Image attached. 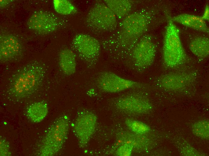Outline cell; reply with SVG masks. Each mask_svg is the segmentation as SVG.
<instances>
[{
    "label": "cell",
    "instance_id": "15",
    "mask_svg": "<svg viewBox=\"0 0 209 156\" xmlns=\"http://www.w3.org/2000/svg\"><path fill=\"white\" fill-rule=\"evenodd\" d=\"M59 62L60 68L65 74L69 76L75 73L76 58L72 50L68 48L62 49L59 54Z\"/></svg>",
    "mask_w": 209,
    "mask_h": 156
},
{
    "label": "cell",
    "instance_id": "19",
    "mask_svg": "<svg viewBox=\"0 0 209 156\" xmlns=\"http://www.w3.org/2000/svg\"><path fill=\"white\" fill-rule=\"evenodd\" d=\"M54 8L58 14L70 15L77 13L76 7L70 1L66 0H54L53 1Z\"/></svg>",
    "mask_w": 209,
    "mask_h": 156
},
{
    "label": "cell",
    "instance_id": "16",
    "mask_svg": "<svg viewBox=\"0 0 209 156\" xmlns=\"http://www.w3.org/2000/svg\"><path fill=\"white\" fill-rule=\"evenodd\" d=\"M104 2L109 8L117 19H123L130 13L132 2L129 0H104Z\"/></svg>",
    "mask_w": 209,
    "mask_h": 156
},
{
    "label": "cell",
    "instance_id": "12",
    "mask_svg": "<svg viewBox=\"0 0 209 156\" xmlns=\"http://www.w3.org/2000/svg\"><path fill=\"white\" fill-rule=\"evenodd\" d=\"M23 51V44L17 37L10 33H3L0 34L1 63L17 60L22 57Z\"/></svg>",
    "mask_w": 209,
    "mask_h": 156
},
{
    "label": "cell",
    "instance_id": "3",
    "mask_svg": "<svg viewBox=\"0 0 209 156\" xmlns=\"http://www.w3.org/2000/svg\"><path fill=\"white\" fill-rule=\"evenodd\" d=\"M69 120L66 116L57 118L50 126L42 140L40 155L53 156L62 148L68 136Z\"/></svg>",
    "mask_w": 209,
    "mask_h": 156
},
{
    "label": "cell",
    "instance_id": "20",
    "mask_svg": "<svg viewBox=\"0 0 209 156\" xmlns=\"http://www.w3.org/2000/svg\"><path fill=\"white\" fill-rule=\"evenodd\" d=\"M192 131L195 136L203 139H208L209 137V122L204 119L195 123L192 126Z\"/></svg>",
    "mask_w": 209,
    "mask_h": 156
},
{
    "label": "cell",
    "instance_id": "2",
    "mask_svg": "<svg viewBox=\"0 0 209 156\" xmlns=\"http://www.w3.org/2000/svg\"><path fill=\"white\" fill-rule=\"evenodd\" d=\"M122 20L119 25V41L124 46L135 45L147 30L149 15L143 12H136L130 13Z\"/></svg>",
    "mask_w": 209,
    "mask_h": 156
},
{
    "label": "cell",
    "instance_id": "8",
    "mask_svg": "<svg viewBox=\"0 0 209 156\" xmlns=\"http://www.w3.org/2000/svg\"><path fill=\"white\" fill-rule=\"evenodd\" d=\"M156 54V48L152 38L144 36L137 42L132 50V57L137 70L143 71L153 63Z\"/></svg>",
    "mask_w": 209,
    "mask_h": 156
},
{
    "label": "cell",
    "instance_id": "5",
    "mask_svg": "<svg viewBox=\"0 0 209 156\" xmlns=\"http://www.w3.org/2000/svg\"><path fill=\"white\" fill-rule=\"evenodd\" d=\"M85 23L89 29L100 32L112 31L117 25V17L104 2L96 3L91 8Z\"/></svg>",
    "mask_w": 209,
    "mask_h": 156
},
{
    "label": "cell",
    "instance_id": "22",
    "mask_svg": "<svg viewBox=\"0 0 209 156\" xmlns=\"http://www.w3.org/2000/svg\"><path fill=\"white\" fill-rule=\"evenodd\" d=\"M133 148V146L130 144H122L117 148L116 154L119 156H130L131 155Z\"/></svg>",
    "mask_w": 209,
    "mask_h": 156
},
{
    "label": "cell",
    "instance_id": "14",
    "mask_svg": "<svg viewBox=\"0 0 209 156\" xmlns=\"http://www.w3.org/2000/svg\"><path fill=\"white\" fill-rule=\"evenodd\" d=\"M171 18L174 22H177L188 28L204 33H209V28L206 21L201 16L188 14H182Z\"/></svg>",
    "mask_w": 209,
    "mask_h": 156
},
{
    "label": "cell",
    "instance_id": "18",
    "mask_svg": "<svg viewBox=\"0 0 209 156\" xmlns=\"http://www.w3.org/2000/svg\"><path fill=\"white\" fill-rule=\"evenodd\" d=\"M48 112V106L45 103L39 102L30 105L26 110V116L32 122H41L47 116Z\"/></svg>",
    "mask_w": 209,
    "mask_h": 156
},
{
    "label": "cell",
    "instance_id": "11",
    "mask_svg": "<svg viewBox=\"0 0 209 156\" xmlns=\"http://www.w3.org/2000/svg\"><path fill=\"white\" fill-rule=\"evenodd\" d=\"M96 83L100 90L110 93H118L141 86L139 82L109 71L101 72L97 77Z\"/></svg>",
    "mask_w": 209,
    "mask_h": 156
},
{
    "label": "cell",
    "instance_id": "10",
    "mask_svg": "<svg viewBox=\"0 0 209 156\" xmlns=\"http://www.w3.org/2000/svg\"><path fill=\"white\" fill-rule=\"evenodd\" d=\"M60 24V20L56 15L44 10L34 12L26 22L29 29L41 35L48 34L56 31Z\"/></svg>",
    "mask_w": 209,
    "mask_h": 156
},
{
    "label": "cell",
    "instance_id": "24",
    "mask_svg": "<svg viewBox=\"0 0 209 156\" xmlns=\"http://www.w3.org/2000/svg\"><path fill=\"white\" fill-rule=\"evenodd\" d=\"M202 18L205 21L209 20V5H206L204 8L202 15L201 16Z\"/></svg>",
    "mask_w": 209,
    "mask_h": 156
},
{
    "label": "cell",
    "instance_id": "9",
    "mask_svg": "<svg viewBox=\"0 0 209 156\" xmlns=\"http://www.w3.org/2000/svg\"><path fill=\"white\" fill-rule=\"evenodd\" d=\"M114 106L120 112L134 115L147 113L153 108L152 104L147 98L137 94L120 96L115 100Z\"/></svg>",
    "mask_w": 209,
    "mask_h": 156
},
{
    "label": "cell",
    "instance_id": "23",
    "mask_svg": "<svg viewBox=\"0 0 209 156\" xmlns=\"http://www.w3.org/2000/svg\"><path fill=\"white\" fill-rule=\"evenodd\" d=\"M0 156H10L11 152L8 142L2 136H0Z\"/></svg>",
    "mask_w": 209,
    "mask_h": 156
},
{
    "label": "cell",
    "instance_id": "13",
    "mask_svg": "<svg viewBox=\"0 0 209 156\" xmlns=\"http://www.w3.org/2000/svg\"><path fill=\"white\" fill-rule=\"evenodd\" d=\"M193 73H174L164 74L158 77L155 83L161 87L169 90L183 89L193 82Z\"/></svg>",
    "mask_w": 209,
    "mask_h": 156
},
{
    "label": "cell",
    "instance_id": "25",
    "mask_svg": "<svg viewBox=\"0 0 209 156\" xmlns=\"http://www.w3.org/2000/svg\"><path fill=\"white\" fill-rule=\"evenodd\" d=\"M0 8H2L8 6L13 2L12 0H0Z\"/></svg>",
    "mask_w": 209,
    "mask_h": 156
},
{
    "label": "cell",
    "instance_id": "7",
    "mask_svg": "<svg viewBox=\"0 0 209 156\" xmlns=\"http://www.w3.org/2000/svg\"><path fill=\"white\" fill-rule=\"evenodd\" d=\"M97 117L92 112L83 110L77 114L73 126V131L80 147H85L95 130Z\"/></svg>",
    "mask_w": 209,
    "mask_h": 156
},
{
    "label": "cell",
    "instance_id": "21",
    "mask_svg": "<svg viewBox=\"0 0 209 156\" xmlns=\"http://www.w3.org/2000/svg\"><path fill=\"white\" fill-rule=\"evenodd\" d=\"M125 123L130 130L137 134H143L150 130L148 125L140 121L127 118L125 120Z\"/></svg>",
    "mask_w": 209,
    "mask_h": 156
},
{
    "label": "cell",
    "instance_id": "6",
    "mask_svg": "<svg viewBox=\"0 0 209 156\" xmlns=\"http://www.w3.org/2000/svg\"><path fill=\"white\" fill-rule=\"evenodd\" d=\"M71 46L72 50L88 66H92L99 57L101 46L95 38L88 34H79L73 38Z\"/></svg>",
    "mask_w": 209,
    "mask_h": 156
},
{
    "label": "cell",
    "instance_id": "4",
    "mask_svg": "<svg viewBox=\"0 0 209 156\" xmlns=\"http://www.w3.org/2000/svg\"><path fill=\"white\" fill-rule=\"evenodd\" d=\"M185 53L180 38L179 30L172 20L168 19L163 46V59L168 67L174 68L183 61Z\"/></svg>",
    "mask_w": 209,
    "mask_h": 156
},
{
    "label": "cell",
    "instance_id": "17",
    "mask_svg": "<svg viewBox=\"0 0 209 156\" xmlns=\"http://www.w3.org/2000/svg\"><path fill=\"white\" fill-rule=\"evenodd\" d=\"M189 48L191 52L198 58H205L209 55V39L206 37L199 36L190 42Z\"/></svg>",
    "mask_w": 209,
    "mask_h": 156
},
{
    "label": "cell",
    "instance_id": "1",
    "mask_svg": "<svg viewBox=\"0 0 209 156\" xmlns=\"http://www.w3.org/2000/svg\"><path fill=\"white\" fill-rule=\"evenodd\" d=\"M45 73L44 67L38 62L23 66L11 77L8 87L10 95L17 99L30 96L39 87Z\"/></svg>",
    "mask_w": 209,
    "mask_h": 156
}]
</instances>
